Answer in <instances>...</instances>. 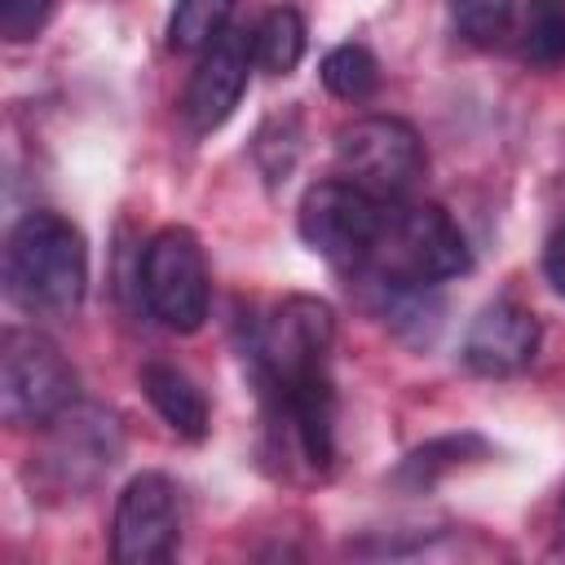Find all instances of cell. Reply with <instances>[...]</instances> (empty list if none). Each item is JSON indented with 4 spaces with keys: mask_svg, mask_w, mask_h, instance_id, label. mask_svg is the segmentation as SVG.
I'll return each mask as SVG.
<instances>
[{
    "mask_svg": "<svg viewBox=\"0 0 565 565\" xmlns=\"http://www.w3.org/2000/svg\"><path fill=\"white\" fill-rule=\"evenodd\" d=\"M88 291V243L57 212H26L4 238V296L22 313L66 318Z\"/></svg>",
    "mask_w": 565,
    "mask_h": 565,
    "instance_id": "obj_1",
    "label": "cell"
},
{
    "mask_svg": "<svg viewBox=\"0 0 565 565\" xmlns=\"http://www.w3.org/2000/svg\"><path fill=\"white\" fill-rule=\"evenodd\" d=\"M468 269H472L468 238L437 203L393 199L388 212H384V230L375 238V252L358 274H380V278H397V282L437 287V282L459 278Z\"/></svg>",
    "mask_w": 565,
    "mask_h": 565,
    "instance_id": "obj_2",
    "label": "cell"
},
{
    "mask_svg": "<svg viewBox=\"0 0 565 565\" xmlns=\"http://www.w3.org/2000/svg\"><path fill=\"white\" fill-rule=\"evenodd\" d=\"M79 397V375L66 353L31 331L13 327L0 340V415L4 424H53Z\"/></svg>",
    "mask_w": 565,
    "mask_h": 565,
    "instance_id": "obj_3",
    "label": "cell"
},
{
    "mask_svg": "<svg viewBox=\"0 0 565 565\" xmlns=\"http://www.w3.org/2000/svg\"><path fill=\"white\" fill-rule=\"evenodd\" d=\"M388 203L393 199H375L362 185L331 177V181H318L305 190V199L296 207V225H300V238L309 252H318L322 260H331L344 274H358L375 252Z\"/></svg>",
    "mask_w": 565,
    "mask_h": 565,
    "instance_id": "obj_4",
    "label": "cell"
},
{
    "mask_svg": "<svg viewBox=\"0 0 565 565\" xmlns=\"http://www.w3.org/2000/svg\"><path fill=\"white\" fill-rule=\"evenodd\" d=\"M141 296L159 327L190 335L207 322L212 309V274L203 243L185 225L159 230L141 252Z\"/></svg>",
    "mask_w": 565,
    "mask_h": 565,
    "instance_id": "obj_5",
    "label": "cell"
},
{
    "mask_svg": "<svg viewBox=\"0 0 565 565\" xmlns=\"http://www.w3.org/2000/svg\"><path fill=\"white\" fill-rule=\"evenodd\" d=\"M335 163L344 181L362 185L375 199H411L424 181V141L397 115H362L335 132Z\"/></svg>",
    "mask_w": 565,
    "mask_h": 565,
    "instance_id": "obj_6",
    "label": "cell"
},
{
    "mask_svg": "<svg viewBox=\"0 0 565 565\" xmlns=\"http://www.w3.org/2000/svg\"><path fill=\"white\" fill-rule=\"evenodd\" d=\"M124 455V437L110 411L102 406H66L49 424V446L40 455V472L53 490H84L97 477H106Z\"/></svg>",
    "mask_w": 565,
    "mask_h": 565,
    "instance_id": "obj_7",
    "label": "cell"
},
{
    "mask_svg": "<svg viewBox=\"0 0 565 565\" xmlns=\"http://www.w3.org/2000/svg\"><path fill=\"white\" fill-rule=\"evenodd\" d=\"M181 503L163 472H141L119 490L110 521V556L119 565H154L177 552Z\"/></svg>",
    "mask_w": 565,
    "mask_h": 565,
    "instance_id": "obj_8",
    "label": "cell"
},
{
    "mask_svg": "<svg viewBox=\"0 0 565 565\" xmlns=\"http://www.w3.org/2000/svg\"><path fill=\"white\" fill-rule=\"evenodd\" d=\"M256 57H252V31L243 26H225L199 57L190 84H185V124L194 132H212L221 128L234 106L243 102V88H247V75H252Z\"/></svg>",
    "mask_w": 565,
    "mask_h": 565,
    "instance_id": "obj_9",
    "label": "cell"
},
{
    "mask_svg": "<svg viewBox=\"0 0 565 565\" xmlns=\"http://www.w3.org/2000/svg\"><path fill=\"white\" fill-rule=\"evenodd\" d=\"M539 318L516 300H490L463 331V366L477 375H516L539 353Z\"/></svg>",
    "mask_w": 565,
    "mask_h": 565,
    "instance_id": "obj_10",
    "label": "cell"
},
{
    "mask_svg": "<svg viewBox=\"0 0 565 565\" xmlns=\"http://www.w3.org/2000/svg\"><path fill=\"white\" fill-rule=\"evenodd\" d=\"M141 388H146L150 406L159 411V419H163L172 433H181V437H190V441L207 437L212 411H207L203 388H199L185 371H177V366H168V362H146V366H141Z\"/></svg>",
    "mask_w": 565,
    "mask_h": 565,
    "instance_id": "obj_11",
    "label": "cell"
},
{
    "mask_svg": "<svg viewBox=\"0 0 565 565\" xmlns=\"http://www.w3.org/2000/svg\"><path fill=\"white\" fill-rule=\"evenodd\" d=\"M305 49H309L305 18H300L296 9H287V4L269 9V13L256 22V31H252V57H256V66H260L265 75H291V71L300 66Z\"/></svg>",
    "mask_w": 565,
    "mask_h": 565,
    "instance_id": "obj_12",
    "label": "cell"
},
{
    "mask_svg": "<svg viewBox=\"0 0 565 565\" xmlns=\"http://www.w3.org/2000/svg\"><path fill=\"white\" fill-rule=\"evenodd\" d=\"M521 57L534 71H561L565 66V0H525Z\"/></svg>",
    "mask_w": 565,
    "mask_h": 565,
    "instance_id": "obj_13",
    "label": "cell"
},
{
    "mask_svg": "<svg viewBox=\"0 0 565 565\" xmlns=\"http://www.w3.org/2000/svg\"><path fill=\"white\" fill-rule=\"evenodd\" d=\"M230 13H234V0H172L168 49H177V53L207 49L230 26Z\"/></svg>",
    "mask_w": 565,
    "mask_h": 565,
    "instance_id": "obj_14",
    "label": "cell"
},
{
    "mask_svg": "<svg viewBox=\"0 0 565 565\" xmlns=\"http://www.w3.org/2000/svg\"><path fill=\"white\" fill-rule=\"evenodd\" d=\"M322 84L340 102H366L380 88V62L362 44H335L322 57Z\"/></svg>",
    "mask_w": 565,
    "mask_h": 565,
    "instance_id": "obj_15",
    "label": "cell"
},
{
    "mask_svg": "<svg viewBox=\"0 0 565 565\" xmlns=\"http://www.w3.org/2000/svg\"><path fill=\"white\" fill-rule=\"evenodd\" d=\"M481 455H486V441H481L477 433L437 437V441H428V446L411 450L397 477H402V481H411V486H433L441 472H450V468H459V463H468V459H481Z\"/></svg>",
    "mask_w": 565,
    "mask_h": 565,
    "instance_id": "obj_16",
    "label": "cell"
},
{
    "mask_svg": "<svg viewBox=\"0 0 565 565\" xmlns=\"http://www.w3.org/2000/svg\"><path fill=\"white\" fill-rule=\"evenodd\" d=\"M450 18L463 40L472 44H499L512 22V0H450Z\"/></svg>",
    "mask_w": 565,
    "mask_h": 565,
    "instance_id": "obj_17",
    "label": "cell"
},
{
    "mask_svg": "<svg viewBox=\"0 0 565 565\" xmlns=\"http://www.w3.org/2000/svg\"><path fill=\"white\" fill-rule=\"evenodd\" d=\"M53 4H57V0H0V35H4L9 44L35 40V35L49 26Z\"/></svg>",
    "mask_w": 565,
    "mask_h": 565,
    "instance_id": "obj_18",
    "label": "cell"
},
{
    "mask_svg": "<svg viewBox=\"0 0 565 565\" xmlns=\"http://www.w3.org/2000/svg\"><path fill=\"white\" fill-rule=\"evenodd\" d=\"M543 274H547V282L565 296V225L547 238V252H543Z\"/></svg>",
    "mask_w": 565,
    "mask_h": 565,
    "instance_id": "obj_19",
    "label": "cell"
}]
</instances>
